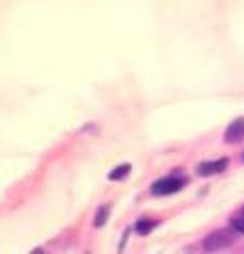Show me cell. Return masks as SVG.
I'll return each instance as SVG.
<instances>
[{"label":"cell","instance_id":"cell-2","mask_svg":"<svg viewBox=\"0 0 244 254\" xmlns=\"http://www.w3.org/2000/svg\"><path fill=\"white\" fill-rule=\"evenodd\" d=\"M185 178H178V176H166V178H160L153 182L151 187V193L157 195V197H163V195H172L176 193V190H180L185 187Z\"/></svg>","mask_w":244,"mask_h":254},{"label":"cell","instance_id":"cell-5","mask_svg":"<svg viewBox=\"0 0 244 254\" xmlns=\"http://www.w3.org/2000/svg\"><path fill=\"white\" fill-rule=\"evenodd\" d=\"M157 225L155 220H151V218H140L136 225H134V229H136V233H140V235H147V233H151L153 231V227Z\"/></svg>","mask_w":244,"mask_h":254},{"label":"cell","instance_id":"cell-9","mask_svg":"<svg viewBox=\"0 0 244 254\" xmlns=\"http://www.w3.org/2000/svg\"><path fill=\"white\" fill-rule=\"evenodd\" d=\"M30 254H45V250H43V248H36V250H32Z\"/></svg>","mask_w":244,"mask_h":254},{"label":"cell","instance_id":"cell-6","mask_svg":"<svg viewBox=\"0 0 244 254\" xmlns=\"http://www.w3.org/2000/svg\"><path fill=\"white\" fill-rule=\"evenodd\" d=\"M128 174H130V165L125 163V165H119V168H115L111 174H108V178H111V180H121L123 176H128Z\"/></svg>","mask_w":244,"mask_h":254},{"label":"cell","instance_id":"cell-1","mask_svg":"<svg viewBox=\"0 0 244 254\" xmlns=\"http://www.w3.org/2000/svg\"><path fill=\"white\" fill-rule=\"evenodd\" d=\"M234 242V231L232 229H217V231H212L208 233L206 237H204V250H208V252H215V250H223L227 248V246H232Z\"/></svg>","mask_w":244,"mask_h":254},{"label":"cell","instance_id":"cell-3","mask_svg":"<svg viewBox=\"0 0 244 254\" xmlns=\"http://www.w3.org/2000/svg\"><path fill=\"white\" fill-rule=\"evenodd\" d=\"M242 140H244V117H238L225 129V142H230V144H238V142H242Z\"/></svg>","mask_w":244,"mask_h":254},{"label":"cell","instance_id":"cell-7","mask_svg":"<svg viewBox=\"0 0 244 254\" xmlns=\"http://www.w3.org/2000/svg\"><path fill=\"white\" fill-rule=\"evenodd\" d=\"M108 210H111L108 205H102V208L98 210V214H96V220H93V225H96V227H102V225H104L106 218H108Z\"/></svg>","mask_w":244,"mask_h":254},{"label":"cell","instance_id":"cell-4","mask_svg":"<svg viewBox=\"0 0 244 254\" xmlns=\"http://www.w3.org/2000/svg\"><path fill=\"white\" fill-rule=\"evenodd\" d=\"M227 168V159H219V161H208V163H200L198 165V174L200 176H208L215 172H223Z\"/></svg>","mask_w":244,"mask_h":254},{"label":"cell","instance_id":"cell-8","mask_svg":"<svg viewBox=\"0 0 244 254\" xmlns=\"http://www.w3.org/2000/svg\"><path fill=\"white\" fill-rule=\"evenodd\" d=\"M232 229L238 233H244V216H236L232 218Z\"/></svg>","mask_w":244,"mask_h":254}]
</instances>
